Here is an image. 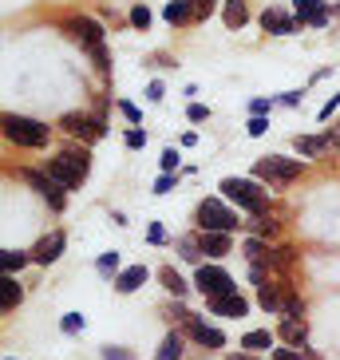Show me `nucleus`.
I'll list each match as a JSON object with an SVG mask.
<instances>
[{
  "mask_svg": "<svg viewBox=\"0 0 340 360\" xmlns=\"http://www.w3.org/2000/svg\"><path fill=\"white\" fill-rule=\"evenodd\" d=\"M245 20H249V16H245L242 0H225V28H242Z\"/></svg>",
  "mask_w": 340,
  "mask_h": 360,
  "instance_id": "nucleus-24",
  "label": "nucleus"
},
{
  "mask_svg": "<svg viewBox=\"0 0 340 360\" xmlns=\"http://www.w3.org/2000/svg\"><path fill=\"white\" fill-rule=\"evenodd\" d=\"M28 262H32V254H24V250H4V254H0V265H4V277H12L16 269H24Z\"/></svg>",
  "mask_w": 340,
  "mask_h": 360,
  "instance_id": "nucleus-20",
  "label": "nucleus"
},
{
  "mask_svg": "<svg viewBox=\"0 0 340 360\" xmlns=\"http://www.w3.org/2000/svg\"><path fill=\"white\" fill-rule=\"evenodd\" d=\"M336 12H340V8H336Z\"/></svg>",
  "mask_w": 340,
  "mask_h": 360,
  "instance_id": "nucleus-49",
  "label": "nucleus"
},
{
  "mask_svg": "<svg viewBox=\"0 0 340 360\" xmlns=\"http://www.w3.org/2000/svg\"><path fill=\"white\" fill-rule=\"evenodd\" d=\"M64 245H67L64 230H55V233H48V238H44V242H40V245H36V250H32V262H36V265H52L55 257L64 254Z\"/></svg>",
  "mask_w": 340,
  "mask_h": 360,
  "instance_id": "nucleus-10",
  "label": "nucleus"
},
{
  "mask_svg": "<svg viewBox=\"0 0 340 360\" xmlns=\"http://www.w3.org/2000/svg\"><path fill=\"white\" fill-rule=\"evenodd\" d=\"M320 8H325V0H293V12H297V24H301V28H305L308 16H313V12H320Z\"/></svg>",
  "mask_w": 340,
  "mask_h": 360,
  "instance_id": "nucleus-25",
  "label": "nucleus"
},
{
  "mask_svg": "<svg viewBox=\"0 0 340 360\" xmlns=\"http://www.w3.org/2000/svg\"><path fill=\"white\" fill-rule=\"evenodd\" d=\"M261 28H266V32H277V36H293L301 24H297V16H281L277 8H266L261 12Z\"/></svg>",
  "mask_w": 340,
  "mask_h": 360,
  "instance_id": "nucleus-12",
  "label": "nucleus"
},
{
  "mask_svg": "<svg viewBox=\"0 0 340 360\" xmlns=\"http://www.w3.org/2000/svg\"><path fill=\"white\" fill-rule=\"evenodd\" d=\"M336 107H340V91H336V96H332L325 107H320V119H332V111H336Z\"/></svg>",
  "mask_w": 340,
  "mask_h": 360,
  "instance_id": "nucleus-41",
  "label": "nucleus"
},
{
  "mask_svg": "<svg viewBox=\"0 0 340 360\" xmlns=\"http://www.w3.org/2000/svg\"><path fill=\"white\" fill-rule=\"evenodd\" d=\"M281 103H289V107H297V103H301V91H285V96H281Z\"/></svg>",
  "mask_w": 340,
  "mask_h": 360,
  "instance_id": "nucleus-46",
  "label": "nucleus"
},
{
  "mask_svg": "<svg viewBox=\"0 0 340 360\" xmlns=\"http://www.w3.org/2000/svg\"><path fill=\"white\" fill-rule=\"evenodd\" d=\"M174 191V179H170V174H162L159 182H155V194H170Z\"/></svg>",
  "mask_w": 340,
  "mask_h": 360,
  "instance_id": "nucleus-39",
  "label": "nucleus"
},
{
  "mask_svg": "<svg viewBox=\"0 0 340 360\" xmlns=\"http://www.w3.org/2000/svg\"><path fill=\"white\" fill-rule=\"evenodd\" d=\"M277 333H281L289 345H305V337H308V328H305V321H301V317H285L281 325H277Z\"/></svg>",
  "mask_w": 340,
  "mask_h": 360,
  "instance_id": "nucleus-15",
  "label": "nucleus"
},
{
  "mask_svg": "<svg viewBox=\"0 0 340 360\" xmlns=\"http://www.w3.org/2000/svg\"><path fill=\"white\" fill-rule=\"evenodd\" d=\"M222 194L230 202H237L245 214H261L266 210V191L254 179H222Z\"/></svg>",
  "mask_w": 340,
  "mask_h": 360,
  "instance_id": "nucleus-3",
  "label": "nucleus"
},
{
  "mask_svg": "<svg viewBox=\"0 0 340 360\" xmlns=\"http://www.w3.org/2000/svg\"><path fill=\"white\" fill-rule=\"evenodd\" d=\"M143 281H147V265H131V269H123V274L115 277V289L119 293H135Z\"/></svg>",
  "mask_w": 340,
  "mask_h": 360,
  "instance_id": "nucleus-14",
  "label": "nucleus"
},
{
  "mask_svg": "<svg viewBox=\"0 0 340 360\" xmlns=\"http://www.w3.org/2000/svg\"><path fill=\"white\" fill-rule=\"evenodd\" d=\"M190 337L198 340V345H210V349H222V345H225L222 333H218V328H210L206 321H198V317L190 321Z\"/></svg>",
  "mask_w": 340,
  "mask_h": 360,
  "instance_id": "nucleus-13",
  "label": "nucleus"
},
{
  "mask_svg": "<svg viewBox=\"0 0 340 360\" xmlns=\"http://www.w3.org/2000/svg\"><path fill=\"white\" fill-rule=\"evenodd\" d=\"M245 131H249V135H254V139H261V135H266V131H269V119H266V115H254V119H249V127H245Z\"/></svg>",
  "mask_w": 340,
  "mask_h": 360,
  "instance_id": "nucleus-32",
  "label": "nucleus"
},
{
  "mask_svg": "<svg viewBox=\"0 0 340 360\" xmlns=\"http://www.w3.org/2000/svg\"><path fill=\"white\" fill-rule=\"evenodd\" d=\"M162 170H166V174H170V170H174V167H178V150H174V147H166V150H162Z\"/></svg>",
  "mask_w": 340,
  "mask_h": 360,
  "instance_id": "nucleus-36",
  "label": "nucleus"
},
{
  "mask_svg": "<svg viewBox=\"0 0 340 360\" xmlns=\"http://www.w3.org/2000/svg\"><path fill=\"white\" fill-rule=\"evenodd\" d=\"M147 238H150L155 245H162V242H166V230H162V226H150V233H147Z\"/></svg>",
  "mask_w": 340,
  "mask_h": 360,
  "instance_id": "nucleus-43",
  "label": "nucleus"
},
{
  "mask_svg": "<svg viewBox=\"0 0 340 360\" xmlns=\"http://www.w3.org/2000/svg\"><path fill=\"white\" fill-rule=\"evenodd\" d=\"M67 32H72V40H79L87 48V52L96 56L99 48H103V28H99L96 20H91V16H72V20H67Z\"/></svg>",
  "mask_w": 340,
  "mask_h": 360,
  "instance_id": "nucleus-7",
  "label": "nucleus"
},
{
  "mask_svg": "<svg viewBox=\"0 0 340 360\" xmlns=\"http://www.w3.org/2000/svg\"><path fill=\"white\" fill-rule=\"evenodd\" d=\"M273 360H301V349H277Z\"/></svg>",
  "mask_w": 340,
  "mask_h": 360,
  "instance_id": "nucleus-42",
  "label": "nucleus"
},
{
  "mask_svg": "<svg viewBox=\"0 0 340 360\" xmlns=\"http://www.w3.org/2000/svg\"><path fill=\"white\" fill-rule=\"evenodd\" d=\"M8 360H12V356H8Z\"/></svg>",
  "mask_w": 340,
  "mask_h": 360,
  "instance_id": "nucleus-48",
  "label": "nucleus"
},
{
  "mask_svg": "<svg viewBox=\"0 0 340 360\" xmlns=\"http://www.w3.org/2000/svg\"><path fill=\"white\" fill-rule=\"evenodd\" d=\"M249 111H254V115H266V111H269V99H254V103H249Z\"/></svg>",
  "mask_w": 340,
  "mask_h": 360,
  "instance_id": "nucleus-45",
  "label": "nucleus"
},
{
  "mask_svg": "<svg viewBox=\"0 0 340 360\" xmlns=\"http://www.w3.org/2000/svg\"><path fill=\"white\" fill-rule=\"evenodd\" d=\"M178 254L186 257V262H198V254H202V233H198V238H182Z\"/></svg>",
  "mask_w": 340,
  "mask_h": 360,
  "instance_id": "nucleus-26",
  "label": "nucleus"
},
{
  "mask_svg": "<svg viewBox=\"0 0 340 360\" xmlns=\"http://www.w3.org/2000/svg\"><path fill=\"white\" fill-rule=\"evenodd\" d=\"M194 285L202 289V297H225V293H237L234 277L225 274L222 265H198V274H194Z\"/></svg>",
  "mask_w": 340,
  "mask_h": 360,
  "instance_id": "nucleus-6",
  "label": "nucleus"
},
{
  "mask_svg": "<svg viewBox=\"0 0 340 360\" xmlns=\"http://www.w3.org/2000/svg\"><path fill=\"white\" fill-rule=\"evenodd\" d=\"M123 143H127L131 150H138V147H147V131H138V127H131L127 135H123Z\"/></svg>",
  "mask_w": 340,
  "mask_h": 360,
  "instance_id": "nucleus-29",
  "label": "nucleus"
},
{
  "mask_svg": "<svg viewBox=\"0 0 340 360\" xmlns=\"http://www.w3.org/2000/svg\"><path fill=\"white\" fill-rule=\"evenodd\" d=\"M230 360H261V356H254V352H237V356H230Z\"/></svg>",
  "mask_w": 340,
  "mask_h": 360,
  "instance_id": "nucleus-47",
  "label": "nucleus"
},
{
  "mask_svg": "<svg viewBox=\"0 0 340 360\" xmlns=\"http://www.w3.org/2000/svg\"><path fill=\"white\" fill-rule=\"evenodd\" d=\"M131 24H135V28H147V24H150L147 4H135V8H131Z\"/></svg>",
  "mask_w": 340,
  "mask_h": 360,
  "instance_id": "nucleus-30",
  "label": "nucleus"
},
{
  "mask_svg": "<svg viewBox=\"0 0 340 360\" xmlns=\"http://www.w3.org/2000/svg\"><path fill=\"white\" fill-rule=\"evenodd\" d=\"M60 127L67 131V135H84V139H103L107 135V123H103V115H64L60 119Z\"/></svg>",
  "mask_w": 340,
  "mask_h": 360,
  "instance_id": "nucleus-8",
  "label": "nucleus"
},
{
  "mask_svg": "<svg viewBox=\"0 0 340 360\" xmlns=\"http://www.w3.org/2000/svg\"><path fill=\"white\" fill-rule=\"evenodd\" d=\"M190 12H194V4H190V0H170L162 16H166L170 24H186V20H190Z\"/></svg>",
  "mask_w": 340,
  "mask_h": 360,
  "instance_id": "nucleus-22",
  "label": "nucleus"
},
{
  "mask_svg": "<svg viewBox=\"0 0 340 360\" xmlns=\"http://www.w3.org/2000/svg\"><path fill=\"white\" fill-rule=\"evenodd\" d=\"M301 167L305 162L301 159H285V155H269V159H257L254 174L261 182H269V186H285V182H293L301 174Z\"/></svg>",
  "mask_w": 340,
  "mask_h": 360,
  "instance_id": "nucleus-4",
  "label": "nucleus"
},
{
  "mask_svg": "<svg viewBox=\"0 0 340 360\" xmlns=\"http://www.w3.org/2000/svg\"><path fill=\"white\" fill-rule=\"evenodd\" d=\"M198 226H202V233H230L237 226V214L222 198H206L198 206Z\"/></svg>",
  "mask_w": 340,
  "mask_h": 360,
  "instance_id": "nucleus-5",
  "label": "nucleus"
},
{
  "mask_svg": "<svg viewBox=\"0 0 340 360\" xmlns=\"http://www.w3.org/2000/svg\"><path fill=\"white\" fill-rule=\"evenodd\" d=\"M186 119H190V123H202V119H210V107H206V103H190V107H186Z\"/></svg>",
  "mask_w": 340,
  "mask_h": 360,
  "instance_id": "nucleus-31",
  "label": "nucleus"
},
{
  "mask_svg": "<svg viewBox=\"0 0 340 360\" xmlns=\"http://www.w3.org/2000/svg\"><path fill=\"white\" fill-rule=\"evenodd\" d=\"M4 135L16 147H44L48 143V123L28 119V115H4Z\"/></svg>",
  "mask_w": 340,
  "mask_h": 360,
  "instance_id": "nucleus-2",
  "label": "nucleus"
},
{
  "mask_svg": "<svg viewBox=\"0 0 340 360\" xmlns=\"http://www.w3.org/2000/svg\"><path fill=\"white\" fill-rule=\"evenodd\" d=\"M336 143V135H325V139H313V135H301L297 139V150L305 155V159H313V155H320L325 147H332Z\"/></svg>",
  "mask_w": 340,
  "mask_h": 360,
  "instance_id": "nucleus-18",
  "label": "nucleus"
},
{
  "mask_svg": "<svg viewBox=\"0 0 340 360\" xmlns=\"http://www.w3.org/2000/svg\"><path fill=\"white\" fill-rule=\"evenodd\" d=\"M147 99H150V103H159V99H162V84H159V79L147 87Z\"/></svg>",
  "mask_w": 340,
  "mask_h": 360,
  "instance_id": "nucleus-44",
  "label": "nucleus"
},
{
  "mask_svg": "<svg viewBox=\"0 0 340 360\" xmlns=\"http://www.w3.org/2000/svg\"><path fill=\"white\" fill-rule=\"evenodd\" d=\"M190 4H194V16H202V20H206V16H210V4H214V0H190Z\"/></svg>",
  "mask_w": 340,
  "mask_h": 360,
  "instance_id": "nucleus-40",
  "label": "nucleus"
},
{
  "mask_svg": "<svg viewBox=\"0 0 340 360\" xmlns=\"http://www.w3.org/2000/svg\"><path fill=\"white\" fill-rule=\"evenodd\" d=\"M325 24H329V4H325L320 12H313V16H308V28H325Z\"/></svg>",
  "mask_w": 340,
  "mask_h": 360,
  "instance_id": "nucleus-37",
  "label": "nucleus"
},
{
  "mask_svg": "<svg viewBox=\"0 0 340 360\" xmlns=\"http://www.w3.org/2000/svg\"><path fill=\"white\" fill-rule=\"evenodd\" d=\"M202 254L225 257L230 254V233H202Z\"/></svg>",
  "mask_w": 340,
  "mask_h": 360,
  "instance_id": "nucleus-17",
  "label": "nucleus"
},
{
  "mask_svg": "<svg viewBox=\"0 0 340 360\" xmlns=\"http://www.w3.org/2000/svg\"><path fill=\"white\" fill-rule=\"evenodd\" d=\"M119 111H123V115H127L131 123H138V119H143V115H138V107H135V103H127V99H119Z\"/></svg>",
  "mask_w": 340,
  "mask_h": 360,
  "instance_id": "nucleus-38",
  "label": "nucleus"
},
{
  "mask_svg": "<svg viewBox=\"0 0 340 360\" xmlns=\"http://www.w3.org/2000/svg\"><path fill=\"white\" fill-rule=\"evenodd\" d=\"M60 328H64L67 337H72V333H79V328H84V317H79V313H67V317L60 321Z\"/></svg>",
  "mask_w": 340,
  "mask_h": 360,
  "instance_id": "nucleus-33",
  "label": "nucleus"
},
{
  "mask_svg": "<svg viewBox=\"0 0 340 360\" xmlns=\"http://www.w3.org/2000/svg\"><path fill=\"white\" fill-rule=\"evenodd\" d=\"M103 360H135V356H131V349H119V345H107V349H103Z\"/></svg>",
  "mask_w": 340,
  "mask_h": 360,
  "instance_id": "nucleus-34",
  "label": "nucleus"
},
{
  "mask_svg": "<svg viewBox=\"0 0 340 360\" xmlns=\"http://www.w3.org/2000/svg\"><path fill=\"white\" fill-rule=\"evenodd\" d=\"M24 179L32 182V186H36V194H40V198L48 202L52 210H64V186H60V182H52L48 174H40V170H28Z\"/></svg>",
  "mask_w": 340,
  "mask_h": 360,
  "instance_id": "nucleus-9",
  "label": "nucleus"
},
{
  "mask_svg": "<svg viewBox=\"0 0 340 360\" xmlns=\"http://www.w3.org/2000/svg\"><path fill=\"white\" fill-rule=\"evenodd\" d=\"M301 313H305V305H301V297H293V293H289V297H285V317H301Z\"/></svg>",
  "mask_w": 340,
  "mask_h": 360,
  "instance_id": "nucleus-35",
  "label": "nucleus"
},
{
  "mask_svg": "<svg viewBox=\"0 0 340 360\" xmlns=\"http://www.w3.org/2000/svg\"><path fill=\"white\" fill-rule=\"evenodd\" d=\"M242 349H249V352L273 349V333H269V328H254V333H245V337H242Z\"/></svg>",
  "mask_w": 340,
  "mask_h": 360,
  "instance_id": "nucleus-19",
  "label": "nucleus"
},
{
  "mask_svg": "<svg viewBox=\"0 0 340 360\" xmlns=\"http://www.w3.org/2000/svg\"><path fill=\"white\" fill-rule=\"evenodd\" d=\"M99 274H123L119 269V254L111 250V254H99Z\"/></svg>",
  "mask_w": 340,
  "mask_h": 360,
  "instance_id": "nucleus-28",
  "label": "nucleus"
},
{
  "mask_svg": "<svg viewBox=\"0 0 340 360\" xmlns=\"http://www.w3.org/2000/svg\"><path fill=\"white\" fill-rule=\"evenodd\" d=\"M182 356V337L178 333H166V337H162V345H159V356L155 360H178Z\"/></svg>",
  "mask_w": 340,
  "mask_h": 360,
  "instance_id": "nucleus-23",
  "label": "nucleus"
},
{
  "mask_svg": "<svg viewBox=\"0 0 340 360\" xmlns=\"http://www.w3.org/2000/svg\"><path fill=\"white\" fill-rule=\"evenodd\" d=\"M206 309L210 313H218V317H245V309H249V301L237 293H225V297H210L206 301Z\"/></svg>",
  "mask_w": 340,
  "mask_h": 360,
  "instance_id": "nucleus-11",
  "label": "nucleus"
},
{
  "mask_svg": "<svg viewBox=\"0 0 340 360\" xmlns=\"http://www.w3.org/2000/svg\"><path fill=\"white\" fill-rule=\"evenodd\" d=\"M162 285H166L170 289V293H174V297H182V293H186V281H182V277L178 274H174V269H170V265H166V269H162Z\"/></svg>",
  "mask_w": 340,
  "mask_h": 360,
  "instance_id": "nucleus-27",
  "label": "nucleus"
},
{
  "mask_svg": "<svg viewBox=\"0 0 340 360\" xmlns=\"http://www.w3.org/2000/svg\"><path fill=\"white\" fill-rule=\"evenodd\" d=\"M0 289H4V297H0V305H4V313L20 305L24 289H20V281H16V277H4V281H0Z\"/></svg>",
  "mask_w": 340,
  "mask_h": 360,
  "instance_id": "nucleus-21",
  "label": "nucleus"
},
{
  "mask_svg": "<svg viewBox=\"0 0 340 360\" xmlns=\"http://www.w3.org/2000/svg\"><path fill=\"white\" fill-rule=\"evenodd\" d=\"M257 305L266 309V313H285V297H281V289L261 285V289H257Z\"/></svg>",
  "mask_w": 340,
  "mask_h": 360,
  "instance_id": "nucleus-16",
  "label": "nucleus"
},
{
  "mask_svg": "<svg viewBox=\"0 0 340 360\" xmlns=\"http://www.w3.org/2000/svg\"><path fill=\"white\" fill-rule=\"evenodd\" d=\"M87 170H91V155L87 150H60L55 159H48L44 174L52 182H60L64 191H72V186H79L87 179Z\"/></svg>",
  "mask_w": 340,
  "mask_h": 360,
  "instance_id": "nucleus-1",
  "label": "nucleus"
}]
</instances>
